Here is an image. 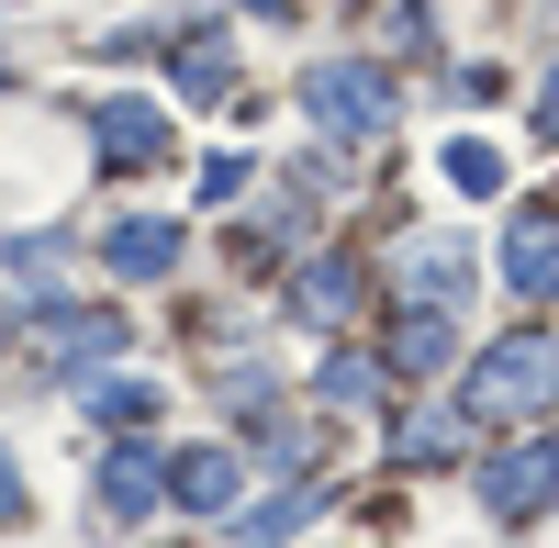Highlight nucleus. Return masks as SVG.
Masks as SVG:
<instances>
[{
	"label": "nucleus",
	"mask_w": 559,
	"mask_h": 548,
	"mask_svg": "<svg viewBox=\"0 0 559 548\" xmlns=\"http://www.w3.org/2000/svg\"><path fill=\"white\" fill-rule=\"evenodd\" d=\"M302 112H313L324 146H369V134L403 112V90H392V68H369V57H324L302 79Z\"/></svg>",
	"instance_id": "nucleus-1"
},
{
	"label": "nucleus",
	"mask_w": 559,
	"mask_h": 548,
	"mask_svg": "<svg viewBox=\"0 0 559 548\" xmlns=\"http://www.w3.org/2000/svg\"><path fill=\"white\" fill-rule=\"evenodd\" d=\"M559 403V336H503L471 370V415H548Z\"/></svg>",
	"instance_id": "nucleus-2"
},
{
	"label": "nucleus",
	"mask_w": 559,
	"mask_h": 548,
	"mask_svg": "<svg viewBox=\"0 0 559 548\" xmlns=\"http://www.w3.org/2000/svg\"><path fill=\"white\" fill-rule=\"evenodd\" d=\"M481 504H492V515H548V504H559V437L492 460V470H481Z\"/></svg>",
	"instance_id": "nucleus-3"
},
{
	"label": "nucleus",
	"mask_w": 559,
	"mask_h": 548,
	"mask_svg": "<svg viewBox=\"0 0 559 548\" xmlns=\"http://www.w3.org/2000/svg\"><path fill=\"white\" fill-rule=\"evenodd\" d=\"M90 134H102L112 168H157V157H168V112H157V102H102Z\"/></svg>",
	"instance_id": "nucleus-4"
},
{
	"label": "nucleus",
	"mask_w": 559,
	"mask_h": 548,
	"mask_svg": "<svg viewBox=\"0 0 559 548\" xmlns=\"http://www.w3.org/2000/svg\"><path fill=\"white\" fill-rule=\"evenodd\" d=\"M168 492H179V515H224V504L247 492V470L224 460V448H179V460H168Z\"/></svg>",
	"instance_id": "nucleus-5"
},
{
	"label": "nucleus",
	"mask_w": 559,
	"mask_h": 548,
	"mask_svg": "<svg viewBox=\"0 0 559 548\" xmlns=\"http://www.w3.org/2000/svg\"><path fill=\"white\" fill-rule=\"evenodd\" d=\"M102 258L123 269V281H168V269H179V224H157V213H123Z\"/></svg>",
	"instance_id": "nucleus-6"
},
{
	"label": "nucleus",
	"mask_w": 559,
	"mask_h": 548,
	"mask_svg": "<svg viewBox=\"0 0 559 548\" xmlns=\"http://www.w3.org/2000/svg\"><path fill=\"white\" fill-rule=\"evenodd\" d=\"M503 281H515V291H559V213H515V236H503Z\"/></svg>",
	"instance_id": "nucleus-7"
},
{
	"label": "nucleus",
	"mask_w": 559,
	"mask_h": 548,
	"mask_svg": "<svg viewBox=\"0 0 559 548\" xmlns=\"http://www.w3.org/2000/svg\"><path fill=\"white\" fill-rule=\"evenodd\" d=\"M157 492H168V470H157V460H102V515H112V526L157 515Z\"/></svg>",
	"instance_id": "nucleus-8"
},
{
	"label": "nucleus",
	"mask_w": 559,
	"mask_h": 548,
	"mask_svg": "<svg viewBox=\"0 0 559 548\" xmlns=\"http://www.w3.org/2000/svg\"><path fill=\"white\" fill-rule=\"evenodd\" d=\"M179 90H191V102H224V90H236V45L191 34V45H179Z\"/></svg>",
	"instance_id": "nucleus-9"
},
{
	"label": "nucleus",
	"mask_w": 559,
	"mask_h": 548,
	"mask_svg": "<svg viewBox=\"0 0 559 548\" xmlns=\"http://www.w3.org/2000/svg\"><path fill=\"white\" fill-rule=\"evenodd\" d=\"M347 302H358V258H324V269H302V313H313V325H336Z\"/></svg>",
	"instance_id": "nucleus-10"
},
{
	"label": "nucleus",
	"mask_w": 559,
	"mask_h": 548,
	"mask_svg": "<svg viewBox=\"0 0 559 548\" xmlns=\"http://www.w3.org/2000/svg\"><path fill=\"white\" fill-rule=\"evenodd\" d=\"M90 415H102V426H146L157 392H146V381H102V392H90Z\"/></svg>",
	"instance_id": "nucleus-11"
},
{
	"label": "nucleus",
	"mask_w": 559,
	"mask_h": 548,
	"mask_svg": "<svg viewBox=\"0 0 559 548\" xmlns=\"http://www.w3.org/2000/svg\"><path fill=\"white\" fill-rule=\"evenodd\" d=\"M448 179H459V191H503V146H481V134L448 146Z\"/></svg>",
	"instance_id": "nucleus-12"
},
{
	"label": "nucleus",
	"mask_w": 559,
	"mask_h": 548,
	"mask_svg": "<svg viewBox=\"0 0 559 548\" xmlns=\"http://www.w3.org/2000/svg\"><path fill=\"white\" fill-rule=\"evenodd\" d=\"M392 358H403V370H437V358H448V325H437V313H414V325L392 336Z\"/></svg>",
	"instance_id": "nucleus-13"
},
{
	"label": "nucleus",
	"mask_w": 559,
	"mask_h": 548,
	"mask_svg": "<svg viewBox=\"0 0 559 548\" xmlns=\"http://www.w3.org/2000/svg\"><path fill=\"white\" fill-rule=\"evenodd\" d=\"M369 392H381L369 358H324V403H369Z\"/></svg>",
	"instance_id": "nucleus-14"
},
{
	"label": "nucleus",
	"mask_w": 559,
	"mask_h": 548,
	"mask_svg": "<svg viewBox=\"0 0 559 548\" xmlns=\"http://www.w3.org/2000/svg\"><path fill=\"white\" fill-rule=\"evenodd\" d=\"M302 504H313V492H269V504H247V537H292Z\"/></svg>",
	"instance_id": "nucleus-15"
},
{
	"label": "nucleus",
	"mask_w": 559,
	"mask_h": 548,
	"mask_svg": "<svg viewBox=\"0 0 559 548\" xmlns=\"http://www.w3.org/2000/svg\"><path fill=\"white\" fill-rule=\"evenodd\" d=\"M12 515H23V470L0 460V526H12Z\"/></svg>",
	"instance_id": "nucleus-16"
},
{
	"label": "nucleus",
	"mask_w": 559,
	"mask_h": 548,
	"mask_svg": "<svg viewBox=\"0 0 559 548\" xmlns=\"http://www.w3.org/2000/svg\"><path fill=\"white\" fill-rule=\"evenodd\" d=\"M537 123H548V134H559V79H548V102H537Z\"/></svg>",
	"instance_id": "nucleus-17"
},
{
	"label": "nucleus",
	"mask_w": 559,
	"mask_h": 548,
	"mask_svg": "<svg viewBox=\"0 0 559 548\" xmlns=\"http://www.w3.org/2000/svg\"><path fill=\"white\" fill-rule=\"evenodd\" d=\"M258 12H292V0H258Z\"/></svg>",
	"instance_id": "nucleus-18"
}]
</instances>
